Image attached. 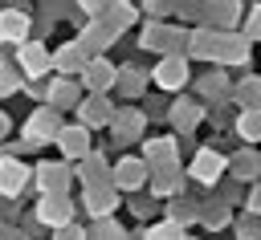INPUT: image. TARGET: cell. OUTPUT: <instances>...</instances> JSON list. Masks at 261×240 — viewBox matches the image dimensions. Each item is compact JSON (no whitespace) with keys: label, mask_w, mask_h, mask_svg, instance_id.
<instances>
[{"label":"cell","mask_w":261,"mask_h":240,"mask_svg":"<svg viewBox=\"0 0 261 240\" xmlns=\"http://www.w3.org/2000/svg\"><path fill=\"white\" fill-rule=\"evenodd\" d=\"M69 216H73V203H69L65 191H57V195H41V203H37V220H41V224L61 228V224H69Z\"/></svg>","instance_id":"cell-1"},{"label":"cell","mask_w":261,"mask_h":240,"mask_svg":"<svg viewBox=\"0 0 261 240\" xmlns=\"http://www.w3.org/2000/svg\"><path fill=\"white\" fill-rule=\"evenodd\" d=\"M57 114L53 110H37L33 118H29V126H24V146H41V142H49V138H57Z\"/></svg>","instance_id":"cell-2"},{"label":"cell","mask_w":261,"mask_h":240,"mask_svg":"<svg viewBox=\"0 0 261 240\" xmlns=\"http://www.w3.org/2000/svg\"><path fill=\"white\" fill-rule=\"evenodd\" d=\"M69 179H73V171H69L65 163H41V167H37V187H41L45 195L65 191V187H69Z\"/></svg>","instance_id":"cell-3"},{"label":"cell","mask_w":261,"mask_h":240,"mask_svg":"<svg viewBox=\"0 0 261 240\" xmlns=\"http://www.w3.org/2000/svg\"><path fill=\"white\" fill-rule=\"evenodd\" d=\"M143 179H147V163H143V159H122V163L114 167V187H122V191L143 187Z\"/></svg>","instance_id":"cell-4"},{"label":"cell","mask_w":261,"mask_h":240,"mask_svg":"<svg viewBox=\"0 0 261 240\" xmlns=\"http://www.w3.org/2000/svg\"><path fill=\"white\" fill-rule=\"evenodd\" d=\"M220 171H224V159H220L216 151H200V155L192 159V175H196L200 183H216Z\"/></svg>","instance_id":"cell-5"},{"label":"cell","mask_w":261,"mask_h":240,"mask_svg":"<svg viewBox=\"0 0 261 240\" xmlns=\"http://www.w3.org/2000/svg\"><path fill=\"white\" fill-rule=\"evenodd\" d=\"M24 179H29L24 163H16V159H0V195H16V191L24 187Z\"/></svg>","instance_id":"cell-6"},{"label":"cell","mask_w":261,"mask_h":240,"mask_svg":"<svg viewBox=\"0 0 261 240\" xmlns=\"http://www.w3.org/2000/svg\"><path fill=\"white\" fill-rule=\"evenodd\" d=\"M57 146H61L65 159H82V155H90V142H86V130H82V126L57 130Z\"/></svg>","instance_id":"cell-7"},{"label":"cell","mask_w":261,"mask_h":240,"mask_svg":"<svg viewBox=\"0 0 261 240\" xmlns=\"http://www.w3.org/2000/svg\"><path fill=\"white\" fill-rule=\"evenodd\" d=\"M86 212L94 216V220H102V216H110L114 212V191L110 187H86Z\"/></svg>","instance_id":"cell-8"},{"label":"cell","mask_w":261,"mask_h":240,"mask_svg":"<svg viewBox=\"0 0 261 240\" xmlns=\"http://www.w3.org/2000/svg\"><path fill=\"white\" fill-rule=\"evenodd\" d=\"M155 81H159L163 89H179V85L188 81V69H184V61H179V57H167V61L155 69Z\"/></svg>","instance_id":"cell-9"},{"label":"cell","mask_w":261,"mask_h":240,"mask_svg":"<svg viewBox=\"0 0 261 240\" xmlns=\"http://www.w3.org/2000/svg\"><path fill=\"white\" fill-rule=\"evenodd\" d=\"M82 77H86V85H90L94 94L114 85V69H110L106 61H86V65H82Z\"/></svg>","instance_id":"cell-10"},{"label":"cell","mask_w":261,"mask_h":240,"mask_svg":"<svg viewBox=\"0 0 261 240\" xmlns=\"http://www.w3.org/2000/svg\"><path fill=\"white\" fill-rule=\"evenodd\" d=\"M110 114H114V106H110L106 98H98V94L82 102V122H86V126H106Z\"/></svg>","instance_id":"cell-11"},{"label":"cell","mask_w":261,"mask_h":240,"mask_svg":"<svg viewBox=\"0 0 261 240\" xmlns=\"http://www.w3.org/2000/svg\"><path fill=\"white\" fill-rule=\"evenodd\" d=\"M20 69H24L29 77H41V73L49 69V53H45L41 45H20Z\"/></svg>","instance_id":"cell-12"},{"label":"cell","mask_w":261,"mask_h":240,"mask_svg":"<svg viewBox=\"0 0 261 240\" xmlns=\"http://www.w3.org/2000/svg\"><path fill=\"white\" fill-rule=\"evenodd\" d=\"M24 33H29V20H24V12H0V41H24Z\"/></svg>","instance_id":"cell-13"},{"label":"cell","mask_w":261,"mask_h":240,"mask_svg":"<svg viewBox=\"0 0 261 240\" xmlns=\"http://www.w3.org/2000/svg\"><path fill=\"white\" fill-rule=\"evenodd\" d=\"M110 122H114L118 138H135V134L143 130V114H139V110H118V114H110Z\"/></svg>","instance_id":"cell-14"},{"label":"cell","mask_w":261,"mask_h":240,"mask_svg":"<svg viewBox=\"0 0 261 240\" xmlns=\"http://www.w3.org/2000/svg\"><path fill=\"white\" fill-rule=\"evenodd\" d=\"M179 183H184V179H179V171H175L171 163H163V167L155 171V179H151L155 195H175V191H179Z\"/></svg>","instance_id":"cell-15"},{"label":"cell","mask_w":261,"mask_h":240,"mask_svg":"<svg viewBox=\"0 0 261 240\" xmlns=\"http://www.w3.org/2000/svg\"><path fill=\"white\" fill-rule=\"evenodd\" d=\"M110 171H106V163L102 159H94V155H82V183L86 187H94V183H102Z\"/></svg>","instance_id":"cell-16"},{"label":"cell","mask_w":261,"mask_h":240,"mask_svg":"<svg viewBox=\"0 0 261 240\" xmlns=\"http://www.w3.org/2000/svg\"><path fill=\"white\" fill-rule=\"evenodd\" d=\"M167 114H171V122H175L179 130H188V126H196V122H200V110H196L192 102H175Z\"/></svg>","instance_id":"cell-17"},{"label":"cell","mask_w":261,"mask_h":240,"mask_svg":"<svg viewBox=\"0 0 261 240\" xmlns=\"http://www.w3.org/2000/svg\"><path fill=\"white\" fill-rule=\"evenodd\" d=\"M237 130H241L249 142H257V138H261V106L245 110V114H241V122H237Z\"/></svg>","instance_id":"cell-18"},{"label":"cell","mask_w":261,"mask_h":240,"mask_svg":"<svg viewBox=\"0 0 261 240\" xmlns=\"http://www.w3.org/2000/svg\"><path fill=\"white\" fill-rule=\"evenodd\" d=\"M49 65H57V69H65V73H69V69H82L86 61H82V49H77V45H65L57 57H49Z\"/></svg>","instance_id":"cell-19"},{"label":"cell","mask_w":261,"mask_h":240,"mask_svg":"<svg viewBox=\"0 0 261 240\" xmlns=\"http://www.w3.org/2000/svg\"><path fill=\"white\" fill-rule=\"evenodd\" d=\"M147 159H151V163H171V159H175V138H155V142H147Z\"/></svg>","instance_id":"cell-20"},{"label":"cell","mask_w":261,"mask_h":240,"mask_svg":"<svg viewBox=\"0 0 261 240\" xmlns=\"http://www.w3.org/2000/svg\"><path fill=\"white\" fill-rule=\"evenodd\" d=\"M216 37L220 33H196L192 37V53L196 57H216Z\"/></svg>","instance_id":"cell-21"},{"label":"cell","mask_w":261,"mask_h":240,"mask_svg":"<svg viewBox=\"0 0 261 240\" xmlns=\"http://www.w3.org/2000/svg\"><path fill=\"white\" fill-rule=\"evenodd\" d=\"M114 81L122 85V94H126V98H135V94L143 89V73H139V69H122V73H114Z\"/></svg>","instance_id":"cell-22"},{"label":"cell","mask_w":261,"mask_h":240,"mask_svg":"<svg viewBox=\"0 0 261 240\" xmlns=\"http://www.w3.org/2000/svg\"><path fill=\"white\" fill-rule=\"evenodd\" d=\"M143 240H184V228H179V224H171V220H163V224H155Z\"/></svg>","instance_id":"cell-23"},{"label":"cell","mask_w":261,"mask_h":240,"mask_svg":"<svg viewBox=\"0 0 261 240\" xmlns=\"http://www.w3.org/2000/svg\"><path fill=\"white\" fill-rule=\"evenodd\" d=\"M196 216H200V207H196V203H188V199H175V203H171V224H179V228H184V224H188V220H196Z\"/></svg>","instance_id":"cell-24"},{"label":"cell","mask_w":261,"mask_h":240,"mask_svg":"<svg viewBox=\"0 0 261 240\" xmlns=\"http://www.w3.org/2000/svg\"><path fill=\"white\" fill-rule=\"evenodd\" d=\"M86 240H122V228H118L110 216H102V224H98V228H94Z\"/></svg>","instance_id":"cell-25"},{"label":"cell","mask_w":261,"mask_h":240,"mask_svg":"<svg viewBox=\"0 0 261 240\" xmlns=\"http://www.w3.org/2000/svg\"><path fill=\"white\" fill-rule=\"evenodd\" d=\"M237 98L245 102V110H253V106H261V81L253 77V81H245L241 89H237Z\"/></svg>","instance_id":"cell-26"},{"label":"cell","mask_w":261,"mask_h":240,"mask_svg":"<svg viewBox=\"0 0 261 240\" xmlns=\"http://www.w3.org/2000/svg\"><path fill=\"white\" fill-rule=\"evenodd\" d=\"M73 98H77V94H73V85H69V81H57V85H53V94H49V102H53V106H73Z\"/></svg>","instance_id":"cell-27"},{"label":"cell","mask_w":261,"mask_h":240,"mask_svg":"<svg viewBox=\"0 0 261 240\" xmlns=\"http://www.w3.org/2000/svg\"><path fill=\"white\" fill-rule=\"evenodd\" d=\"M228 220V212H224V203H208V212H204V224L208 228H220Z\"/></svg>","instance_id":"cell-28"},{"label":"cell","mask_w":261,"mask_h":240,"mask_svg":"<svg viewBox=\"0 0 261 240\" xmlns=\"http://www.w3.org/2000/svg\"><path fill=\"white\" fill-rule=\"evenodd\" d=\"M53 240H86V232L73 224H61V228H53Z\"/></svg>","instance_id":"cell-29"},{"label":"cell","mask_w":261,"mask_h":240,"mask_svg":"<svg viewBox=\"0 0 261 240\" xmlns=\"http://www.w3.org/2000/svg\"><path fill=\"white\" fill-rule=\"evenodd\" d=\"M12 89H16V73L8 65H0V94H12Z\"/></svg>","instance_id":"cell-30"},{"label":"cell","mask_w":261,"mask_h":240,"mask_svg":"<svg viewBox=\"0 0 261 240\" xmlns=\"http://www.w3.org/2000/svg\"><path fill=\"white\" fill-rule=\"evenodd\" d=\"M232 167H237V171H253V167H257V159H253V155H241Z\"/></svg>","instance_id":"cell-31"},{"label":"cell","mask_w":261,"mask_h":240,"mask_svg":"<svg viewBox=\"0 0 261 240\" xmlns=\"http://www.w3.org/2000/svg\"><path fill=\"white\" fill-rule=\"evenodd\" d=\"M249 37H261V8H257L253 20H249Z\"/></svg>","instance_id":"cell-32"},{"label":"cell","mask_w":261,"mask_h":240,"mask_svg":"<svg viewBox=\"0 0 261 240\" xmlns=\"http://www.w3.org/2000/svg\"><path fill=\"white\" fill-rule=\"evenodd\" d=\"M241 236H249V240H253V236H257V220H245V224H241Z\"/></svg>","instance_id":"cell-33"},{"label":"cell","mask_w":261,"mask_h":240,"mask_svg":"<svg viewBox=\"0 0 261 240\" xmlns=\"http://www.w3.org/2000/svg\"><path fill=\"white\" fill-rule=\"evenodd\" d=\"M249 207H253V216H261V187L249 195Z\"/></svg>","instance_id":"cell-34"},{"label":"cell","mask_w":261,"mask_h":240,"mask_svg":"<svg viewBox=\"0 0 261 240\" xmlns=\"http://www.w3.org/2000/svg\"><path fill=\"white\" fill-rule=\"evenodd\" d=\"M102 4H106V0H82V8H86V12H98Z\"/></svg>","instance_id":"cell-35"},{"label":"cell","mask_w":261,"mask_h":240,"mask_svg":"<svg viewBox=\"0 0 261 240\" xmlns=\"http://www.w3.org/2000/svg\"><path fill=\"white\" fill-rule=\"evenodd\" d=\"M4 134H8V118L0 114V138H4Z\"/></svg>","instance_id":"cell-36"},{"label":"cell","mask_w":261,"mask_h":240,"mask_svg":"<svg viewBox=\"0 0 261 240\" xmlns=\"http://www.w3.org/2000/svg\"><path fill=\"white\" fill-rule=\"evenodd\" d=\"M167 4H171V0H151V8H167Z\"/></svg>","instance_id":"cell-37"}]
</instances>
